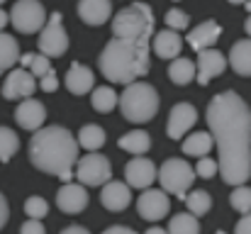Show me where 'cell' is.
I'll return each instance as SVG.
<instances>
[{
  "label": "cell",
  "instance_id": "1",
  "mask_svg": "<svg viewBox=\"0 0 251 234\" xmlns=\"http://www.w3.org/2000/svg\"><path fill=\"white\" fill-rule=\"evenodd\" d=\"M207 127L217 144V171L225 183L242 185L251 176V110L234 90H225L207 103Z\"/></svg>",
  "mask_w": 251,
  "mask_h": 234
},
{
  "label": "cell",
  "instance_id": "2",
  "mask_svg": "<svg viewBox=\"0 0 251 234\" xmlns=\"http://www.w3.org/2000/svg\"><path fill=\"white\" fill-rule=\"evenodd\" d=\"M78 149V142L66 127H39L29 139V161L34 168L49 176H59L61 171H71L76 166Z\"/></svg>",
  "mask_w": 251,
  "mask_h": 234
},
{
  "label": "cell",
  "instance_id": "3",
  "mask_svg": "<svg viewBox=\"0 0 251 234\" xmlns=\"http://www.w3.org/2000/svg\"><path fill=\"white\" fill-rule=\"evenodd\" d=\"M100 74L112 83H134L149 74V44L110 39L98 59Z\"/></svg>",
  "mask_w": 251,
  "mask_h": 234
},
{
  "label": "cell",
  "instance_id": "4",
  "mask_svg": "<svg viewBox=\"0 0 251 234\" xmlns=\"http://www.w3.org/2000/svg\"><path fill=\"white\" fill-rule=\"evenodd\" d=\"M154 10L147 2H132L112 17V34L115 39L149 44V37L154 34Z\"/></svg>",
  "mask_w": 251,
  "mask_h": 234
},
{
  "label": "cell",
  "instance_id": "5",
  "mask_svg": "<svg viewBox=\"0 0 251 234\" xmlns=\"http://www.w3.org/2000/svg\"><path fill=\"white\" fill-rule=\"evenodd\" d=\"M117 103H120L122 117L134 125H144L159 112V93L154 85L144 80L127 83L125 93L117 95Z\"/></svg>",
  "mask_w": 251,
  "mask_h": 234
},
{
  "label": "cell",
  "instance_id": "6",
  "mask_svg": "<svg viewBox=\"0 0 251 234\" xmlns=\"http://www.w3.org/2000/svg\"><path fill=\"white\" fill-rule=\"evenodd\" d=\"M156 178H159L164 193L176 195L178 200H185L188 188L195 181V173L188 166V161H183V158H168V161L161 163V168L156 171Z\"/></svg>",
  "mask_w": 251,
  "mask_h": 234
},
{
  "label": "cell",
  "instance_id": "7",
  "mask_svg": "<svg viewBox=\"0 0 251 234\" xmlns=\"http://www.w3.org/2000/svg\"><path fill=\"white\" fill-rule=\"evenodd\" d=\"M7 22L22 34H34L47 25V10L39 0H17L7 15Z\"/></svg>",
  "mask_w": 251,
  "mask_h": 234
},
{
  "label": "cell",
  "instance_id": "8",
  "mask_svg": "<svg viewBox=\"0 0 251 234\" xmlns=\"http://www.w3.org/2000/svg\"><path fill=\"white\" fill-rule=\"evenodd\" d=\"M81 185H90V188H98L102 183L110 181L112 176V166L107 161V156L95 154V152H88V156H81L76 161V173Z\"/></svg>",
  "mask_w": 251,
  "mask_h": 234
},
{
  "label": "cell",
  "instance_id": "9",
  "mask_svg": "<svg viewBox=\"0 0 251 234\" xmlns=\"http://www.w3.org/2000/svg\"><path fill=\"white\" fill-rule=\"evenodd\" d=\"M39 52L49 59V56H61L69 49V34L61 25V12H51V20H47V25L39 29Z\"/></svg>",
  "mask_w": 251,
  "mask_h": 234
},
{
  "label": "cell",
  "instance_id": "10",
  "mask_svg": "<svg viewBox=\"0 0 251 234\" xmlns=\"http://www.w3.org/2000/svg\"><path fill=\"white\" fill-rule=\"evenodd\" d=\"M171 210V200H168V193L164 190H156V188H144V193L139 195L137 200V212L142 220L147 222H159L164 220Z\"/></svg>",
  "mask_w": 251,
  "mask_h": 234
},
{
  "label": "cell",
  "instance_id": "11",
  "mask_svg": "<svg viewBox=\"0 0 251 234\" xmlns=\"http://www.w3.org/2000/svg\"><path fill=\"white\" fill-rule=\"evenodd\" d=\"M125 181L129 188H151V183L156 181V166L151 158L147 156H134L127 166H125Z\"/></svg>",
  "mask_w": 251,
  "mask_h": 234
},
{
  "label": "cell",
  "instance_id": "12",
  "mask_svg": "<svg viewBox=\"0 0 251 234\" xmlns=\"http://www.w3.org/2000/svg\"><path fill=\"white\" fill-rule=\"evenodd\" d=\"M227 69V59L217 49H202L198 52V64H195V80L200 85H207L215 76H220Z\"/></svg>",
  "mask_w": 251,
  "mask_h": 234
},
{
  "label": "cell",
  "instance_id": "13",
  "mask_svg": "<svg viewBox=\"0 0 251 234\" xmlns=\"http://www.w3.org/2000/svg\"><path fill=\"white\" fill-rule=\"evenodd\" d=\"M198 122V110L188 103H178L173 105L171 115H168V125H166V134L171 139H180L188 134V130Z\"/></svg>",
  "mask_w": 251,
  "mask_h": 234
},
{
  "label": "cell",
  "instance_id": "14",
  "mask_svg": "<svg viewBox=\"0 0 251 234\" xmlns=\"http://www.w3.org/2000/svg\"><path fill=\"white\" fill-rule=\"evenodd\" d=\"M34 78L27 69H15L2 83V98L5 100H20V98H32L34 95Z\"/></svg>",
  "mask_w": 251,
  "mask_h": 234
},
{
  "label": "cell",
  "instance_id": "15",
  "mask_svg": "<svg viewBox=\"0 0 251 234\" xmlns=\"http://www.w3.org/2000/svg\"><path fill=\"white\" fill-rule=\"evenodd\" d=\"M56 205L61 212L66 215H78L83 212L85 205H88V193H85V185L81 183H64L56 193Z\"/></svg>",
  "mask_w": 251,
  "mask_h": 234
},
{
  "label": "cell",
  "instance_id": "16",
  "mask_svg": "<svg viewBox=\"0 0 251 234\" xmlns=\"http://www.w3.org/2000/svg\"><path fill=\"white\" fill-rule=\"evenodd\" d=\"M15 120L22 130H29V132H37L39 127H44V120H47V110L39 100L34 98H25L17 110H15Z\"/></svg>",
  "mask_w": 251,
  "mask_h": 234
},
{
  "label": "cell",
  "instance_id": "17",
  "mask_svg": "<svg viewBox=\"0 0 251 234\" xmlns=\"http://www.w3.org/2000/svg\"><path fill=\"white\" fill-rule=\"evenodd\" d=\"M132 200V193H129V185L122 183V181H107L102 183V190H100V203L105 210L110 212H120L129 205Z\"/></svg>",
  "mask_w": 251,
  "mask_h": 234
},
{
  "label": "cell",
  "instance_id": "18",
  "mask_svg": "<svg viewBox=\"0 0 251 234\" xmlns=\"http://www.w3.org/2000/svg\"><path fill=\"white\" fill-rule=\"evenodd\" d=\"M220 37H222V27H220L215 20H207V22H202V25H198L195 29L188 32V47H190L193 52L212 49Z\"/></svg>",
  "mask_w": 251,
  "mask_h": 234
},
{
  "label": "cell",
  "instance_id": "19",
  "mask_svg": "<svg viewBox=\"0 0 251 234\" xmlns=\"http://www.w3.org/2000/svg\"><path fill=\"white\" fill-rule=\"evenodd\" d=\"M112 2L110 0H81L78 2V17L90 27H100L110 20Z\"/></svg>",
  "mask_w": 251,
  "mask_h": 234
},
{
  "label": "cell",
  "instance_id": "20",
  "mask_svg": "<svg viewBox=\"0 0 251 234\" xmlns=\"http://www.w3.org/2000/svg\"><path fill=\"white\" fill-rule=\"evenodd\" d=\"M180 49H183V37L173 29H161L154 34V54L159 59H176L180 56Z\"/></svg>",
  "mask_w": 251,
  "mask_h": 234
},
{
  "label": "cell",
  "instance_id": "21",
  "mask_svg": "<svg viewBox=\"0 0 251 234\" xmlns=\"http://www.w3.org/2000/svg\"><path fill=\"white\" fill-rule=\"evenodd\" d=\"M93 83H95V76H93V71H90L88 66L78 64V61H74V64L69 66V71H66V88H69L74 95L90 93Z\"/></svg>",
  "mask_w": 251,
  "mask_h": 234
},
{
  "label": "cell",
  "instance_id": "22",
  "mask_svg": "<svg viewBox=\"0 0 251 234\" xmlns=\"http://www.w3.org/2000/svg\"><path fill=\"white\" fill-rule=\"evenodd\" d=\"M229 66L239 76H249L251 74V42L249 39H239L232 47V52H229Z\"/></svg>",
  "mask_w": 251,
  "mask_h": 234
},
{
  "label": "cell",
  "instance_id": "23",
  "mask_svg": "<svg viewBox=\"0 0 251 234\" xmlns=\"http://www.w3.org/2000/svg\"><path fill=\"white\" fill-rule=\"evenodd\" d=\"M117 147L125 149V152H129V154H134V156H142L151 149V137H149L147 132H142V130H134V132H129V134H122V137L117 139Z\"/></svg>",
  "mask_w": 251,
  "mask_h": 234
},
{
  "label": "cell",
  "instance_id": "24",
  "mask_svg": "<svg viewBox=\"0 0 251 234\" xmlns=\"http://www.w3.org/2000/svg\"><path fill=\"white\" fill-rule=\"evenodd\" d=\"M168 78L176 83V85H188L190 80H195V64L190 59H171L168 64Z\"/></svg>",
  "mask_w": 251,
  "mask_h": 234
},
{
  "label": "cell",
  "instance_id": "25",
  "mask_svg": "<svg viewBox=\"0 0 251 234\" xmlns=\"http://www.w3.org/2000/svg\"><path fill=\"white\" fill-rule=\"evenodd\" d=\"M180 149L185 156H207L212 149V137L210 132H193L188 139H183Z\"/></svg>",
  "mask_w": 251,
  "mask_h": 234
},
{
  "label": "cell",
  "instance_id": "26",
  "mask_svg": "<svg viewBox=\"0 0 251 234\" xmlns=\"http://www.w3.org/2000/svg\"><path fill=\"white\" fill-rule=\"evenodd\" d=\"M17 61H20V44L10 34L0 32V76L7 69H12V64H17Z\"/></svg>",
  "mask_w": 251,
  "mask_h": 234
},
{
  "label": "cell",
  "instance_id": "27",
  "mask_svg": "<svg viewBox=\"0 0 251 234\" xmlns=\"http://www.w3.org/2000/svg\"><path fill=\"white\" fill-rule=\"evenodd\" d=\"M78 147H83L85 152H98L105 144V130L98 125H85L83 130L78 132Z\"/></svg>",
  "mask_w": 251,
  "mask_h": 234
},
{
  "label": "cell",
  "instance_id": "28",
  "mask_svg": "<svg viewBox=\"0 0 251 234\" xmlns=\"http://www.w3.org/2000/svg\"><path fill=\"white\" fill-rule=\"evenodd\" d=\"M166 234H200L198 217H195V215H188V212L173 215L171 222H168V232Z\"/></svg>",
  "mask_w": 251,
  "mask_h": 234
},
{
  "label": "cell",
  "instance_id": "29",
  "mask_svg": "<svg viewBox=\"0 0 251 234\" xmlns=\"http://www.w3.org/2000/svg\"><path fill=\"white\" fill-rule=\"evenodd\" d=\"M183 203H188V210H190V215H195V217L207 215L210 208H212V198H210L207 190H193V193L185 195Z\"/></svg>",
  "mask_w": 251,
  "mask_h": 234
},
{
  "label": "cell",
  "instance_id": "30",
  "mask_svg": "<svg viewBox=\"0 0 251 234\" xmlns=\"http://www.w3.org/2000/svg\"><path fill=\"white\" fill-rule=\"evenodd\" d=\"M20 64L22 69H29V74L37 78L47 76L51 71V61L44 54H20Z\"/></svg>",
  "mask_w": 251,
  "mask_h": 234
},
{
  "label": "cell",
  "instance_id": "31",
  "mask_svg": "<svg viewBox=\"0 0 251 234\" xmlns=\"http://www.w3.org/2000/svg\"><path fill=\"white\" fill-rule=\"evenodd\" d=\"M90 103H93V107H95L98 112H110V110L117 105V93H115L110 85H100V88L93 90Z\"/></svg>",
  "mask_w": 251,
  "mask_h": 234
},
{
  "label": "cell",
  "instance_id": "32",
  "mask_svg": "<svg viewBox=\"0 0 251 234\" xmlns=\"http://www.w3.org/2000/svg\"><path fill=\"white\" fill-rule=\"evenodd\" d=\"M20 149V137L10 127H0V163H7Z\"/></svg>",
  "mask_w": 251,
  "mask_h": 234
},
{
  "label": "cell",
  "instance_id": "33",
  "mask_svg": "<svg viewBox=\"0 0 251 234\" xmlns=\"http://www.w3.org/2000/svg\"><path fill=\"white\" fill-rule=\"evenodd\" d=\"M229 203H232V208H234L237 212L249 215V210H251V190H249V185H247V183L234 185V190H232V195H229Z\"/></svg>",
  "mask_w": 251,
  "mask_h": 234
},
{
  "label": "cell",
  "instance_id": "34",
  "mask_svg": "<svg viewBox=\"0 0 251 234\" xmlns=\"http://www.w3.org/2000/svg\"><path fill=\"white\" fill-rule=\"evenodd\" d=\"M47 212H49V203H47L44 198H39V195L27 198V203H25V215H27L29 220H42V217H47Z\"/></svg>",
  "mask_w": 251,
  "mask_h": 234
},
{
  "label": "cell",
  "instance_id": "35",
  "mask_svg": "<svg viewBox=\"0 0 251 234\" xmlns=\"http://www.w3.org/2000/svg\"><path fill=\"white\" fill-rule=\"evenodd\" d=\"M164 22H166L168 29H173V32H180V29H188V22H190V17L180 10V7H171L166 12V17H164Z\"/></svg>",
  "mask_w": 251,
  "mask_h": 234
},
{
  "label": "cell",
  "instance_id": "36",
  "mask_svg": "<svg viewBox=\"0 0 251 234\" xmlns=\"http://www.w3.org/2000/svg\"><path fill=\"white\" fill-rule=\"evenodd\" d=\"M193 173L200 176V178H212V176H217V161H212L207 156H200V161L193 168Z\"/></svg>",
  "mask_w": 251,
  "mask_h": 234
},
{
  "label": "cell",
  "instance_id": "37",
  "mask_svg": "<svg viewBox=\"0 0 251 234\" xmlns=\"http://www.w3.org/2000/svg\"><path fill=\"white\" fill-rule=\"evenodd\" d=\"M39 85H42L44 93H54V90L59 88V78H56V74H54V69H51L47 76H42V83H39Z\"/></svg>",
  "mask_w": 251,
  "mask_h": 234
},
{
  "label": "cell",
  "instance_id": "38",
  "mask_svg": "<svg viewBox=\"0 0 251 234\" xmlns=\"http://www.w3.org/2000/svg\"><path fill=\"white\" fill-rule=\"evenodd\" d=\"M20 234H44V225H42V220H27V222L22 225Z\"/></svg>",
  "mask_w": 251,
  "mask_h": 234
},
{
  "label": "cell",
  "instance_id": "39",
  "mask_svg": "<svg viewBox=\"0 0 251 234\" xmlns=\"http://www.w3.org/2000/svg\"><path fill=\"white\" fill-rule=\"evenodd\" d=\"M7 217H10V208H7V200H5V195L0 193V230L7 225Z\"/></svg>",
  "mask_w": 251,
  "mask_h": 234
},
{
  "label": "cell",
  "instance_id": "40",
  "mask_svg": "<svg viewBox=\"0 0 251 234\" xmlns=\"http://www.w3.org/2000/svg\"><path fill=\"white\" fill-rule=\"evenodd\" d=\"M234 234H251V217H249V215H244V217L237 222Z\"/></svg>",
  "mask_w": 251,
  "mask_h": 234
},
{
  "label": "cell",
  "instance_id": "41",
  "mask_svg": "<svg viewBox=\"0 0 251 234\" xmlns=\"http://www.w3.org/2000/svg\"><path fill=\"white\" fill-rule=\"evenodd\" d=\"M102 234H137L134 230H129V227H122V225H115V227H107Z\"/></svg>",
  "mask_w": 251,
  "mask_h": 234
},
{
  "label": "cell",
  "instance_id": "42",
  "mask_svg": "<svg viewBox=\"0 0 251 234\" xmlns=\"http://www.w3.org/2000/svg\"><path fill=\"white\" fill-rule=\"evenodd\" d=\"M61 234H90L85 227H81V225H71V227H66Z\"/></svg>",
  "mask_w": 251,
  "mask_h": 234
},
{
  "label": "cell",
  "instance_id": "43",
  "mask_svg": "<svg viewBox=\"0 0 251 234\" xmlns=\"http://www.w3.org/2000/svg\"><path fill=\"white\" fill-rule=\"evenodd\" d=\"M59 178H61L64 183H71V178H74V168H71V171H61V173H59Z\"/></svg>",
  "mask_w": 251,
  "mask_h": 234
},
{
  "label": "cell",
  "instance_id": "44",
  "mask_svg": "<svg viewBox=\"0 0 251 234\" xmlns=\"http://www.w3.org/2000/svg\"><path fill=\"white\" fill-rule=\"evenodd\" d=\"M5 27H7V12H5V10L0 7V32H2Z\"/></svg>",
  "mask_w": 251,
  "mask_h": 234
},
{
  "label": "cell",
  "instance_id": "45",
  "mask_svg": "<svg viewBox=\"0 0 251 234\" xmlns=\"http://www.w3.org/2000/svg\"><path fill=\"white\" fill-rule=\"evenodd\" d=\"M147 234H166V230H161V227H151Z\"/></svg>",
  "mask_w": 251,
  "mask_h": 234
},
{
  "label": "cell",
  "instance_id": "46",
  "mask_svg": "<svg viewBox=\"0 0 251 234\" xmlns=\"http://www.w3.org/2000/svg\"><path fill=\"white\" fill-rule=\"evenodd\" d=\"M229 2H232V5H244L247 0H229Z\"/></svg>",
  "mask_w": 251,
  "mask_h": 234
},
{
  "label": "cell",
  "instance_id": "47",
  "mask_svg": "<svg viewBox=\"0 0 251 234\" xmlns=\"http://www.w3.org/2000/svg\"><path fill=\"white\" fill-rule=\"evenodd\" d=\"M215 234H225V232H222V230H220V232H215Z\"/></svg>",
  "mask_w": 251,
  "mask_h": 234
},
{
  "label": "cell",
  "instance_id": "48",
  "mask_svg": "<svg viewBox=\"0 0 251 234\" xmlns=\"http://www.w3.org/2000/svg\"><path fill=\"white\" fill-rule=\"evenodd\" d=\"M2 2H5V0H0V5H2Z\"/></svg>",
  "mask_w": 251,
  "mask_h": 234
}]
</instances>
